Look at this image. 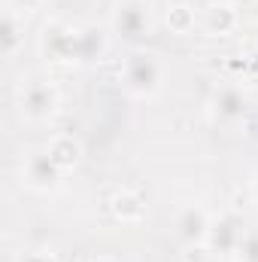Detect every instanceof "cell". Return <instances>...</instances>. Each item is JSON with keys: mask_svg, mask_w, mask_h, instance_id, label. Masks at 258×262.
I'll list each match as a JSON object with an SVG mask.
<instances>
[{"mask_svg": "<svg viewBox=\"0 0 258 262\" xmlns=\"http://www.w3.org/2000/svg\"><path fill=\"white\" fill-rule=\"evenodd\" d=\"M119 79H122V89L128 92V98H134V101H155L164 92L167 64H164V58L158 52H152L146 46H134L122 58Z\"/></svg>", "mask_w": 258, "mask_h": 262, "instance_id": "obj_1", "label": "cell"}, {"mask_svg": "<svg viewBox=\"0 0 258 262\" xmlns=\"http://www.w3.org/2000/svg\"><path fill=\"white\" fill-rule=\"evenodd\" d=\"M15 110L28 125H49L61 110V89L49 76H21L15 85Z\"/></svg>", "mask_w": 258, "mask_h": 262, "instance_id": "obj_2", "label": "cell"}, {"mask_svg": "<svg viewBox=\"0 0 258 262\" xmlns=\"http://www.w3.org/2000/svg\"><path fill=\"white\" fill-rule=\"evenodd\" d=\"M40 58L49 67H82V25L52 18L37 37Z\"/></svg>", "mask_w": 258, "mask_h": 262, "instance_id": "obj_3", "label": "cell"}, {"mask_svg": "<svg viewBox=\"0 0 258 262\" xmlns=\"http://www.w3.org/2000/svg\"><path fill=\"white\" fill-rule=\"evenodd\" d=\"M158 15H155V3L152 0H113L110 6V34L122 43L143 46L152 34H155Z\"/></svg>", "mask_w": 258, "mask_h": 262, "instance_id": "obj_4", "label": "cell"}, {"mask_svg": "<svg viewBox=\"0 0 258 262\" xmlns=\"http://www.w3.org/2000/svg\"><path fill=\"white\" fill-rule=\"evenodd\" d=\"M18 177L21 183L31 189V192H40V195H52L61 189L64 183V171L55 165V159L49 156L46 146H31L21 152L18 159Z\"/></svg>", "mask_w": 258, "mask_h": 262, "instance_id": "obj_5", "label": "cell"}, {"mask_svg": "<svg viewBox=\"0 0 258 262\" xmlns=\"http://www.w3.org/2000/svg\"><path fill=\"white\" fill-rule=\"evenodd\" d=\"M249 110H252V101L246 95L243 85L237 82H219L210 98H207V113L216 125H225V128H237L249 119Z\"/></svg>", "mask_w": 258, "mask_h": 262, "instance_id": "obj_6", "label": "cell"}, {"mask_svg": "<svg viewBox=\"0 0 258 262\" xmlns=\"http://www.w3.org/2000/svg\"><path fill=\"white\" fill-rule=\"evenodd\" d=\"M243 235H246V229H243V220H240L237 210L213 213V226H210V235H207V247H210V253L216 259H234Z\"/></svg>", "mask_w": 258, "mask_h": 262, "instance_id": "obj_7", "label": "cell"}, {"mask_svg": "<svg viewBox=\"0 0 258 262\" xmlns=\"http://www.w3.org/2000/svg\"><path fill=\"white\" fill-rule=\"evenodd\" d=\"M210 226H213V213L203 204H197V201L179 207V213H176V238H179L183 247H189V244H207Z\"/></svg>", "mask_w": 258, "mask_h": 262, "instance_id": "obj_8", "label": "cell"}, {"mask_svg": "<svg viewBox=\"0 0 258 262\" xmlns=\"http://www.w3.org/2000/svg\"><path fill=\"white\" fill-rule=\"evenodd\" d=\"M240 28V9L237 3H213L200 6V31L207 37H231Z\"/></svg>", "mask_w": 258, "mask_h": 262, "instance_id": "obj_9", "label": "cell"}, {"mask_svg": "<svg viewBox=\"0 0 258 262\" xmlns=\"http://www.w3.org/2000/svg\"><path fill=\"white\" fill-rule=\"evenodd\" d=\"M24 21H28V15L3 6V15H0V52H3L6 61H15L24 52Z\"/></svg>", "mask_w": 258, "mask_h": 262, "instance_id": "obj_10", "label": "cell"}, {"mask_svg": "<svg viewBox=\"0 0 258 262\" xmlns=\"http://www.w3.org/2000/svg\"><path fill=\"white\" fill-rule=\"evenodd\" d=\"M46 149H49V156L55 159V165H58L64 174H73V171L82 165V156H85L82 140H79L76 134H70V131H58V134H52L49 143H46Z\"/></svg>", "mask_w": 258, "mask_h": 262, "instance_id": "obj_11", "label": "cell"}, {"mask_svg": "<svg viewBox=\"0 0 258 262\" xmlns=\"http://www.w3.org/2000/svg\"><path fill=\"white\" fill-rule=\"evenodd\" d=\"M107 210L113 213L116 223L134 226V223L146 220V198L140 192H134V189H116L113 195L107 198Z\"/></svg>", "mask_w": 258, "mask_h": 262, "instance_id": "obj_12", "label": "cell"}, {"mask_svg": "<svg viewBox=\"0 0 258 262\" xmlns=\"http://www.w3.org/2000/svg\"><path fill=\"white\" fill-rule=\"evenodd\" d=\"M164 25L170 28V34L176 37H189L194 34V28H200V9L194 3H170L164 9Z\"/></svg>", "mask_w": 258, "mask_h": 262, "instance_id": "obj_13", "label": "cell"}, {"mask_svg": "<svg viewBox=\"0 0 258 262\" xmlns=\"http://www.w3.org/2000/svg\"><path fill=\"white\" fill-rule=\"evenodd\" d=\"M110 49V31L97 25H82V64H94Z\"/></svg>", "mask_w": 258, "mask_h": 262, "instance_id": "obj_14", "label": "cell"}, {"mask_svg": "<svg viewBox=\"0 0 258 262\" xmlns=\"http://www.w3.org/2000/svg\"><path fill=\"white\" fill-rule=\"evenodd\" d=\"M237 262H258V232H246L243 235V241H240V247H237Z\"/></svg>", "mask_w": 258, "mask_h": 262, "instance_id": "obj_15", "label": "cell"}, {"mask_svg": "<svg viewBox=\"0 0 258 262\" xmlns=\"http://www.w3.org/2000/svg\"><path fill=\"white\" fill-rule=\"evenodd\" d=\"M15 262H61V259L52 247H34V250H21L15 256Z\"/></svg>", "mask_w": 258, "mask_h": 262, "instance_id": "obj_16", "label": "cell"}, {"mask_svg": "<svg viewBox=\"0 0 258 262\" xmlns=\"http://www.w3.org/2000/svg\"><path fill=\"white\" fill-rule=\"evenodd\" d=\"M216 256L210 253V247L207 244H189V247H183V262H213Z\"/></svg>", "mask_w": 258, "mask_h": 262, "instance_id": "obj_17", "label": "cell"}, {"mask_svg": "<svg viewBox=\"0 0 258 262\" xmlns=\"http://www.w3.org/2000/svg\"><path fill=\"white\" fill-rule=\"evenodd\" d=\"M43 3H46V0H6V6H9V9H15V12H21V15L37 12Z\"/></svg>", "mask_w": 258, "mask_h": 262, "instance_id": "obj_18", "label": "cell"}, {"mask_svg": "<svg viewBox=\"0 0 258 262\" xmlns=\"http://www.w3.org/2000/svg\"><path fill=\"white\" fill-rule=\"evenodd\" d=\"M249 195H252V204L258 207V171L252 174V183H249Z\"/></svg>", "mask_w": 258, "mask_h": 262, "instance_id": "obj_19", "label": "cell"}, {"mask_svg": "<svg viewBox=\"0 0 258 262\" xmlns=\"http://www.w3.org/2000/svg\"><path fill=\"white\" fill-rule=\"evenodd\" d=\"M213 3H231V0H194L197 9H200V6H213Z\"/></svg>", "mask_w": 258, "mask_h": 262, "instance_id": "obj_20", "label": "cell"}, {"mask_svg": "<svg viewBox=\"0 0 258 262\" xmlns=\"http://www.w3.org/2000/svg\"><path fill=\"white\" fill-rule=\"evenodd\" d=\"M91 262H119V259H113V256H97V259H91Z\"/></svg>", "mask_w": 258, "mask_h": 262, "instance_id": "obj_21", "label": "cell"}, {"mask_svg": "<svg viewBox=\"0 0 258 262\" xmlns=\"http://www.w3.org/2000/svg\"><path fill=\"white\" fill-rule=\"evenodd\" d=\"M222 262H237V259H222Z\"/></svg>", "mask_w": 258, "mask_h": 262, "instance_id": "obj_22", "label": "cell"}]
</instances>
